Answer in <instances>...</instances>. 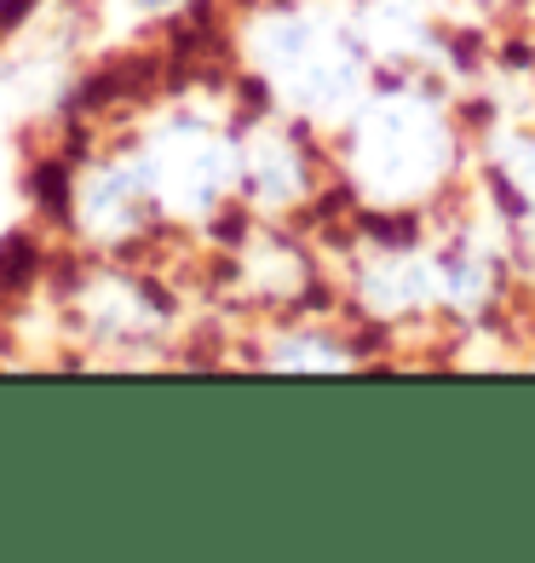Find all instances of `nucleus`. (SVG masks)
I'll return each mask as SVG.
<instances>
[{"label": "nucleus", "instance_id": "obj_1", "mask_svg": "<svg viewBox=\"0 0 535 563\" xmlns=\"http://www.w3.org/2000/svg\"><path fill=\"white\" fill-rule=\"evenodd\" d=\"M0 12H7V18H18V12H23V0H0Z\"/></svg>", "mask_w": 535, "mask_h": 563}, {"label": "nucleus", "instance_id": "obj_2", "mask_svg": "<svg viewBox=\"0 0 535 563\" xmlns=\"http://www.w3.org/2000/svg\"><path fill=\"white\" fill-rule=\"evenodd\" d=\"M139 7H162V0H139Z\"/></svg>", "mask_w": 535, "mask_h": 563}]
</instances>
